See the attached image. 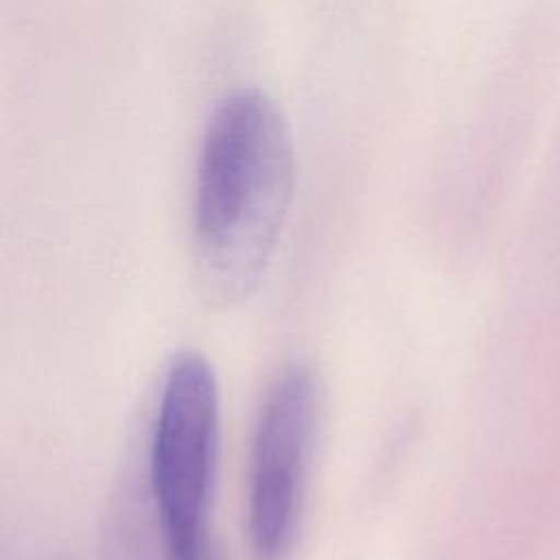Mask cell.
Wrapping results in <instances>:
<instances>
[{
    "mask_svg": "<svg viewBox=\"0 0 560 560\" xmlns=\"http://www.w3.org/2000/svg\"><path fill=\"white\" fill-rule=\"evenodd\" d=\"M295 190V151L278 103L238 88L212 109L195 184L199 287L214 304H238L258 287Z\"/></svg>",
    "mask_w": 560,
    "mask_h": 560,
    "instance_id": "cell-1",
    "label": "cell"
},
{
    "mask_svg": "<svg viewBox=\"0 0 560 560\" xmlns=\"http://www.w3.org/2000/svg\"><path fill=\"white\" fill-rule=\"evenodd\" d=\"M219 429L210 361L195 350L175 354L162 378L147 457V488L166 560H221L210 534Z\"/></svg>",
    "mask_w": 560,
    "mask_h": 560,
    "instance_id": "cell-2",
    "label": "cell"
},
{
    "mask_svg": "<svg viewBox=\"0 0 560 560\" xmlns=\"http://www.w3.org/2000/svg\"><path fill=\"white\" fill-rule=\"evenodd\" d=\"M319 422L317 374L289 363L267 387L252 431L247 536L256 560H284L298 540Z\"/></svg>",
    "mask_w": 560,
    "mask_h": 560,
    "instance_id": "cell-3",
    "label": "cell"
}]
</instances>
